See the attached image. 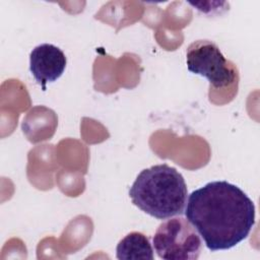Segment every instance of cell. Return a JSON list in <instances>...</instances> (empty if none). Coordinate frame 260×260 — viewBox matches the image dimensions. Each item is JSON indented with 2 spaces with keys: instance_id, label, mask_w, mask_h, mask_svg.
Listing matches in <instances>:
<instances>
[{
  "instance_id": "4",
  "label": "cell",
  "mask_w": 260,
  "mask_h": 260,
  "mask_svg": "<svg viewBox=\"0 0 260 260\" xmlns=\"http://www.w3.org/2000/svg\"><path fill=\"white\" fill-rule=\"evenodd\" d=\"M186 63L190 72L205 77L217 88L231 84L236 76L234 66L219 48L208 40H197L188 46Z\"/></svg>"
},
{
  "instance_id": "1",
  "label": "cell",
  "mask_w": 260,
  "mask_h": 260,
  "mask_svg": "<svg viewBox=\"0 0 260 260\" xmlns=\"http://www.w3.org/2000/svg\"><path fill=\"white\" fill-rule=\"evenodd\" d=\"M185 206L187 220L211 252L231 249L250 234L255 224V205L238 186L213 181L194 190Z\"/></svg>"
},
{
  "instance_id": "3",
  "label": "cell",
  "mask_w": 260,
  "mask_h": 260,
  "mask_svg": "<svg viewBox=\"0 0 260 260\" xmlns=\"http://www.w3.org/2000/svg\"><path fill=\"white\" fill-rule=\"evenodd\" d=\"M157 256L166 260H195L199 257L202 242L193 225L182 216L160 223L152 239Z\"/></svg>"
},
{
  "instance_id": "5",
  "label": "cell",
  "mask_w": 260,
  "mask_h": 260,
  "mask_svg": "<svg viewBox=\"0 0 260 260\" xmlns=\"http://www.w3.org/2000/svg\"><path fill=\"white\" fill-rule=\"evenodd\" d=\"M66 64L63 51L52 44H41L29 55V71L43 90H46L47 83L57 80L63 74Z\"/></svg>"
},
{
  "instance_id": "6",
  "label": "cell",
  "mask_w": 260,
  "mask_h": 260,
  "mask_svg": "<svg viewBox=\"0 0 260 260\" xmlns=\"http://www.w3.org/2000/svg\"><path fill=\"white\" fill-rule=\"evenodd\" d=\"M116 256L120 260L153 259V249L149 239L142 233L131 232L117 245Z\"/></svg>"
},
{
  "instance_id": "2",
  "label": "cell",
  "mask_w": 260,
  "mask_h": 260,
  "mask_svg": "<svg viewBox=\"0 0 260 260\" xmlns=\"http://www.w3.org/2000/svg\"><path fill=\"white\" fill-rule=\"evenodd\" d=\"M187 195L184 177L167 164L142 170L129 190L132 203L157 219L181 215L185 210Z\"/></svg>"
}]
</instances>
